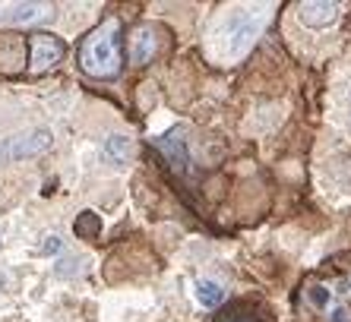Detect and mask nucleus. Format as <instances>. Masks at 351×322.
Returning <instances> with one entry per match:
<instances>
[{
    "label": "nucleus",
    "instance_id": "9d476101",
    "mask_svg": "<svg viewBox=\"0 0 351 322\" xmlns=\"http://www.w3.org/2000/svg\"><path fill=\"white\" fill-rule=\"evenodd\" d=\"M73 234L80 237V240H95L98 234H101V215H95V212H82V215H76Z\"/></svg>",
    "mask_w": 351,
    "mask_h": 322
},
{
    "label": "nucleus",
    "instance_id": "4468645a",
    "mask_svg": "<svg viewBox=\"0 0 351 322\" xmlns=\"http://www.w3.org/2000/svg\"><path fill=\"white\" fill-rule=\"evenodd\" d=\"M311 304H313V306H326V304H329V290L323 288V284L311 288Z\"/></svg>",
    "mask_w": 351,
    "mask_h": 322
},
{
    "label": "nucleus",
    "instance_id": "7ed1b4c3",
    "mask_svg": "<svg viewBox=\"0 0 351 322\" xmlns=\"http://www.w3.org/2000/svg\"><path fill=\"white\" fill-rule=\"evenodd\" d=\"M51 143H54V133L45 127L29 129V133H19V136L0 139V164H13V161L23 158H35V155L48 152Z\"/></svg>",
    "mask_w": 351,
    "mask_h": 322
},
{
    "label": "nucleus",
    "instance_id": "9b49d317",
    "mask_svg": "<svg viewBox=\"0 0 351 322\" xmlns=\"http://www.w3.org/2000/svg\"><path fill=\"white\" fill-rule=\"evenodd\" d=\"M45 10H48V7H41V3H16V7H13L7 16H3V23H10V25H16V23H35L38 16H45Z\"/></svg>",
    "mask_w": 351,
    "mask_h": 322
},
{
    "label": "nucleus",
    "instance_id": "1a4fd4ad",
    "mask_svg": "<svg viewBox=\"0 0 351 322\" xmlns=\"http://www.w3.org/2000/svg\"><path fill=\"white\" fill-rule=\"evenodd\" d=\"M101 155H105L111 164H127L130 161V155H133V143L127 136H108L105 139V145H101Z\"/></svg>",
    "mask_w": 351,
    "mask_h": 322
},
{
    "label": "nucleus",
    "instance_id": "ddd939ff",
    "mask_svg": "<svg viewBox=\"0 0 351 322\" xmlns=\"http://www.w3.org/2000/svg\"><path fill=\"white\" fill-rule=\"evenodd\" d=\"M54 272H58L60 278L80 275V272H82V259H64V262H58V269H54Z\"/></svg>",
    "mask_w": 351,
    "mask_h": 322
},
{
    "label": "nucleus",
    "instance_id": "20e7f679",
    "mask_svg": "<svg viewBox=\"0 0 351 322\" xmlns=\"http://www.w3.org/2000/svg\"><path fill=\"white\" fill-rule=\"evenodd\" d=\"M64 57H66V45L58 35H48V32L29 35V73L38 76V73L58 66Z\"/></svg>",
    "mask_w": 351,
    "mask_h": 322
},
{
    "label": "nucleus",
    "instance_id": "2eb2a0df",
    "mask_svg": "<svg viewBox=\"0 0 351 322\" xmlns=\"http://www.w3.org/2000/svg\"><path fill=\"white\" fill-rule=\"evenodd\" d=\"M332 322H348V313H345V310H335V313H332Z\"/></svg>",
    "mask_w": 351,
    "mask_h": 322
},
{
    "label": "nucleus",
    "instance_id": "f8f14e48",
    "mask_svg": "<svg viewBox=\"0 0 351 322\" xmlns=\"http://www.w3.org/2000/svg\"><path fill=\"white\" fill-rule=\"evenodd\" d=\"M64 250V240H60L58 234H51V237H45V240L38 243V253L41 256H54V253Z\"/></svg>",
    "mask_w": 351,
    "mask_h": 322
},
{
    "label": "nucleus",
    "instance_id": "dca6fc26",
    "mask_svg": "<svg viewBox=\"0 0 351 322\" xmlns=\"http://www.w3.org/2000/svg\"><path fill=\"white\" fill-rule=\"evenodd\" d=\"M7 282H10V278H7V272H0V290L7 288Z\"/></svg>",
    "mask_w": 351,
    "mask_h": 322
},
{
    "label": "nucleus",
    "instance_id": "6e6552de",
    "mask_svg": "<svg viewBox=\"0 0 351 322\" xmlns=\"http://www.w3.org/2000/svg\"><path fill=\"white\" fill-rule=\"evenodd\" d=\"M193 297L203 310H215V306L225 300V288H221L219 282H213V278H196L193 282Z\"/></svg>",
    "mask_w": 351,
    "mask_h": 322
},
{
    "label": "nucleus",
    "instance_id": "39448f33",
    "mask_svg": "<svg viewBox=\"0 0 351 322\" xmlns=\"http://www.w3.org/2000/svg\"><path fill=\"white\" fill-rule=\"evenodd\" d=\"M339 13H342V7L329 3V0H304V3H298V19L307 29H329V25L339 23Z\"/></svg>",
    "mask_w": 351,
    "mask_h": 322
},
{
    "label": "nucleus",
    "instance_id": "f03ea898",
    "mask_svg": "<svg viewBox=\"0 0 351 322\" xmlns=\"http://www.w3.org/2000/svg\"><path fill=\"white\" fill-rule=\"evenodd\" d=\"M263 23H266V13H234V16L225 19L219 32V41H221V57L225 60H237V57H244L247 51L254 48L256 35L263 32Z\"/></svg>",
    "mask_w": 351,
    "mask_h": 322
},
{
    "label": "nucleus",
    "instance_id": "f3484780",
    "mask_svg": "<svg viewBox=\"0 0 351 322\" xmlns=\"http://www.w3.org/2000/svg\"><path fill=\"white\" fill-rule=\"evenodd\" d=\"M225 322H250V319H225Z\"/></svg>",
    "mask_w": 351,
    "mask_h": 322
},
{
    "label": "nucleus",
    "instance_id": "423d86ee",
    "mask_svg": "<svg viewBox=\"0 0 351 322\" xmlns=\"http://www.w3.org/2000/svg\"><path fill=\"white\" fill-rule=\"evenodd\" d=\"M156 145L165 152V158L174 164V171H180V174H187L190 171V155H187V143L178 136V133H168V136L156 139Z\"/></svg>",
    "mask_w": 351,
    "mask_h": 322
},
{
    "label": "nucleus",
    "instance_id": "f257e3e1",
    "mask_svg": "<svg viewBox=\"0 0 351 322\" xmlns=\"http://www.w3.org/2000/svg\"><path fill=\"white\" fill-rule=\"evenodd\" d=\"M80 66L92 79H114L123 66L121 54V23L105 19L80 48Z\"/></svg>",
    "mask_w": 351,
    "mask_h": 322
},
{
    "label": "nucleus",
    "instance_id": "0eeeda50",
    "mask_svg": "<svg viewBox=\"0 0 351 322\" xmlns=\"http://www.w3.org/2000/svg\"><path fill=\"white\" fill-rule=\"evenodd\" d=\"M156 48H158L156 32H152L149 25H143V29H136V32H133V38H130V60L136 66L149 64V60H152V54H156Z\"/></svg>",
    "mask_w": 351,
    "mask_h": 322
}]
</instances>
